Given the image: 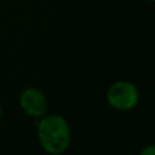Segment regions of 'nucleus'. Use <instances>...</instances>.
I'll use <instances>...</instances> for the list:
<instances>
[{"instance_id":"1","label":"nucleus","mask_w":155,"mask_h":155,"mask_svg":"<svg viewBox=\"0 0 155 155\" xmlns=\"http://www.w3.org/2000/svg\"><path fill=\"white\" fill-rule=\"evenodd\" d=\"M38 140L46 153L60 155L67 151L71 143V129L64 117L51 114L38 124Z\"/></svg>"},{"instance_id":"4","label":"nucleus","mask_w":155,"mask_h":155,"mask_svg":"<svg viewBox=\"0 0 155 155\" xmlns=\"http://www.w3.org/2000/svg\"><path fill=\"white\" fill-rule=\"evenodd\" d=\"M140 155H155V147L153 144H150L147 148H144V150L140 153Z\"/></svg>"},{"instance_id":"6","label":"nucleus","mask_w":155,"mask_h":155,"mask_svg":"<svg viewBox=\"0 0 155 155\" xmlns=\"http://www.w3.org/2000/svg\"><path fill=\"white\" fill-rule=\"evenodd\" d=\"M148 2H154V0H148Z\"/></svg>"},{"instance_id":"3","label":"nucleus","mask_w":155,"mask_h":155,"mask_svg":"<svg viewBox=\"0 0 155 155\" xmlns=\"http://www.w3.org/2000/svg\"><path fill=\"white\" fill-rule=\"evenodd\" d=\"M19 105L22 110L31 117H42L48 110V101L45 94L34 87H29L22 91L19 97Z\"/></svg>"},{"instance_id":"5","label":"nucleus","mask_w":155,"mask_h":155,"mask_svg":"<svg viewBox=\"0 0 155 155\" xmlns=\"http://www.w3.org/2000/svg\"><path fill=\"white\" fill-rule=\"evenodd\" d=\"M2 116H3V109H2V106H0V118H2Z\"/></svg>"},{"instance_id":"2","label":"nucleus","mask_w":155,"mask_h":155,"mask_svg":"<svg viewBox=\"0 0 155 155\" xmlns=\"http://www.w3.org/2000/svg\"><path fill=\"white\" fill-rule=\"evenodd\" d=\"M107 104L117 110H131L139 102V91L131 82L120 80L113 83L106 93Z\"/></svg>"}]
</instances>
